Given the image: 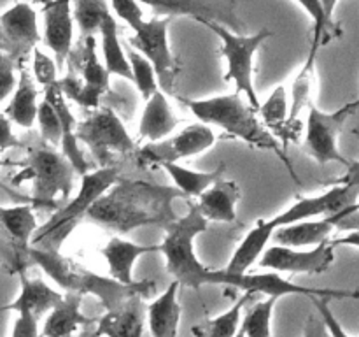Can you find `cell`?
<instances>
[{"label":"cell","instance_id":"obj_36","mask_svg":"<svg viewBox=\"0 0 359 337\" xmlns=\"http://www.w3.org/2000/svg\"><path fill=\"white\" fill-rule=\"evenodd\" d=\"M305 13L311 16L312 20V44H311V53L318 55L319 48L325 44H328L332 39H330L328 27H326L325 13H323L321 0H294Z\"/></svg>","mask_w":359,"mask_h":337},{"label":"cell","instance_id":"obj_8","mask_svg":"<svg viewBox=\"0 0 359 337\" xmlns=\"http://www.w3.org/2000/svg\"><path fill=\"white\" fill-rule=\"evenodd\" d=\"M76 137L90 147L100 167H107L112 154H128L137 150L135 140L111 105L93 109L77 121Z\"/></svg>","mask_w":359,"mask_h":337},{"label":"cell","instance_id":"obj_7","mask_svg":"<svg viewBox=\"0 0 359 337\" xmlns=\"http://www.w3.org/2000/svg\"><path fill=\"white\" fill-rule=\"evenodd\" d=\"M200 25L212 30L219 37L221 49L219 53L226 58L228 70L224 74V81L235 83L238 93H244L248 97V102L255 109H259L258 93H256L255 83H252V60H255L256 51L262 48L263 42L273 35L269 28L255 32L251 35L235 34L224 25L216 23V21H202Z\"/></svg>","mask_w":359,"mask_h":337},{"label":"cell","instance_id":"obj_46","mask_svg":"<svg viewBox=\"0 0 359 337\" xmlns=\"http://www.w3.org/2000/svg\"><path fill=\"white\" fill-rule=\"evenodd\" d=\"M337 4H339V0H321L323 13H325V20H326V27H328L330 39H333L339 35L337 25H335V21H333V14H335Z\"/></svg>","mask_w":359,"mask_h":337},{"label":"cell","instance_id":"obj_37","mask_svg":"<svg viewBox=\"0 0 359 337\" xmlns=\"http://www.w3.org/2000/svg\"><path fill=\"white\" fill-rule=\"evenodd\" d=\"M37 123L39 130H41V137L44 143L53 144V146H60L62 143V123H60L58 114L53 109V105L48 100L42 98L37 109Z\"/></svg>","mask_w":359,"mask_h":337},{"label":"cell","instance_id":"obj_2","mask_svg":"<svg viewBox=\"0 0 359 337\" xmlns=\"http://www.w3.org/2000/svg\"><path fill=\"white\" fill-rule=\"evenodd\" d=\"M30 265H39L46 276L55 281L65 293H77L81 297L93 295L100 300L107 311L125 304L128 298L139 297L147 298L156 291V281L142 279L126 284L111 276H102L93 272L88 267L81 265L76 260L63 256L60 251H44L30 246L28 249Z\"/></svg>","mask_w":359,"mask_h":337},{"label":"cell","instance_id":"obj_34","mask_svg":"<svg viewBox=\"0 0 359 337\" xmlns=\"http://www.w3.org/2000/svg\"><path fill=\"white\" fill-rule=\"evenodd\" d=\"M287 111H290V109H287V91L284 84H279V86L270 93V97L259 105V119H262L263 125L272 132V136L276 137V139L280 133V130H283L284 123H286Z\"/></svg>","mask_w":359,"mask_h":337},{"label":"cell","instance_id":"obj_44","mask_svg":"<svg viewBox=\"0 0 359 337\" xmlns=\"http://www.w3.org/2000/svg\"><path fill=\"white\" fill-rule=\"evenodd\" d=\"M304 337H332V333H330L328 326H326V323L323 322V318L318 315H309L307 322H305V326H304Z\"/></svg>","mask_w":359,"mask_h":337},{"label":"cell","instance_id":"obj_19","mask_svg":"<svg viewBox=\"0 0 359 337\" xmlns=\"http://www.w3.org/2000/svg\"><path fill=\"white\" fill-rule=\"evenodd\" d=\"M44 100H48L49 104L53 105V109L58 114L60 123H62V143H60V147H62V153L67 160L72 164L76 174L83 176L90 171V165H88L86 158H84L83 151H81L79 140L76 137V126L77 119L74 118V114L70 112L69 105H67V98L63 95L62 88H60L58 79L49 83L48 86H44Z\"/></svg>","mask_w":359,"mask_h":337},{"label":"cell","instance_id":"obj_43","mask_svg":"<svg viewBox=\"0 0 359 337\" xmlns=\"http://www.w3.org/2000/svg\"><path fill=\"white\" fill-rule=\"evenodd\" d=\"M11 147H21V143L13 133L11 119L4 112H0V151L11 150Z\"/></svg>","mask_w":359,"mask_h":337},{"label":"cell","instance_id":"obj_31","mask_svg":"<svg viewBox=\"0 0 359 337\" xmlns=\"http://www.w3.org/2000/svg\"><path fill=\"white\" fill-rule=\"evenodd\" d=\"M255 297L256 295L242 291L241 297H235V304L228 311L191 326V333L195 337H235V333L241 329L242 309Z\"/></svg>","mask_w":359,"mask_h":337},{"label":"cell","instance_id":"obj_27","mask_svg":"<svg viewBox=\"0 0 359 337\" xmlns=\"http://www.w3.org/2000/svg\"><path fill=\"white\" fill-rule=\"evenodd\" d=\"M177 125L179 118L172 111L167 95L161 90H156L146 100V107L139 123V136L147 143H156L170 136Z\"/></svg>","mask_w":359,"mask_h":337},{"label":"cell","instance_id":"obj_50","mask_svg":"<svg viewBox=\"0 0 359 337\" xmlns=\"http://www.w3.org/2000/svg\"><path fill=\"white\" fill-rule=\"evenodd\" d=\"M7 164V161L6 160H4V158L2 157H0V167H2V165H6Z\"/></svg>","mask_w":359,"mask_h":337},{"label":"cell","instance_id":"obj_11","mask_svg":"<svg viewBox=\"0 0 359 337\" xmlns=\"http://www.w3.org/2000/svg\"><path fill=\"white\" fill-rule=\"evenodd\" d=\"M37 218L32 204L4 207L0 206V260L11 274L27 272L30 265L28 249Z\"/></svg>","mask_w":359,"mask_h":337},{"label":"cell","instance_id":"obj_45","mask_svg":"<svg viewBox=\"0 0 359 337\" xmlns=\"http://www.w3.org/2000/svg\"><path fill=\"white\" fill-rule=\"evenodd\" d=\"M354 136L359 137V130H354ZM335 185H356L359 186V161H349L346 167V174L335 179Z\"/></svg>","mask_w":359,"mask_h":337},{"label":"cell","instance_id":"obj_47","mask_svg":"<svg viewBox=\"0 0 359 337\" xmlns=\"http://www.w3.org/2000/svg\"><path fill=\"white\" fill-rule=\"evenodd\" d=\"M332 241V244L335 246H351V248H359V228H354L353 232H349V234H346L344 237H339V239H330Z\"/></svg>","mask_w":359,"mask_h":337},{"label":"cell","instance_id":"obj_40","mask_svg":"<svg viewBox=\"0 0 359 337\" xmlns=\"http://www.w3.org/2000/svg\"><path fill=\"white\" fill-rule=\"evenodd\" d=\"M311 300H312V304H314L316 311H318L319 316L323 318V322H325L326 326H328L332 337H351L349 333L344 330V326L340 325V322L337 319V316L333 315L332 309H330V302H332V298H328V297H311Z\"/></svg>","mask_w":359,"mask_h":337},{"label":"cell","instance_id":"obj_38","mask_svg":"<svg viewBox=\"0 0 359 337\" xmlns=\"http://www.w3.org/2000/svg\"><path fill=\"white\" fill-rule=\"evenodd\" d=\"M34 79L41 84L42 88L48 86L49 83L56 81V70H58V65L53 58H49L46 53H42L41 49H34Z\"/></svg>","mask_w":359,"mask_h":337},{"label":"cell","instance_id":"obj_35","mask_svg":"<svg viewBox=\"0 0 359 337\" xmlns=\"http://www.w3.org/2000/svg\"><path fill=\"white\" fill-rule=\"evenodd\" d=\"M125 51H126V58H128L130 62V69H132V83L135 84L139 93L144 97V100H147L154 91L160 90V86H158L156 72H154L149 60H147L144 55H140L137 49H133L128 42L125 44Z\"/></svg>","mask_w":359,"mask_h":337},{"label":"cell","instance_id":"obj_23","mask_svg":"<svg viewBox=\"0 0 359 337\" xmlns=\"http://www.w3.org/2000/svg\"><path fill=\"white\" fill-rule=\"evenodd\" d=\"M83 297L77 293H65L60 304L49 311L39 337H74L86 326L97 325V319L88 318L83 311Z\"/></svg>","mask_w":359,"mask_h":337},{"label":"cell","instance_id":"obj_32","mask_svg":"<svg viewBox=\"0 0 359 337\" xmlns=\"http://www.w3.org/2000/svg\"><path fill=\"white\" fill-rule=\"evenodd\" d=\"M74 21L81 30V39L97 37L102 21L109 14L105 0H72Z\"/></svg>","mask_w":359,"mask_h":337},{"label":"cell","instance_id":"obj_42","mask_svg":"<svg viewBox=\"0 0 359 337\" xmlns=\"http://www.w3.org/2000/svg\"><path fill=\"white\" fill-rule=\"evenodd\" d=\"M39 319L32 315L20 312L14 319L11 337H39Z\"/></svg>","mask_w":359,"mask_h":337},{"label":"cell","instance_id":"obj_41","mask_svg":"<svg viewBox=\"0 0 359 337\" xmlns=\"http://www.w3.org/2000/svg\"><path fill=\"white\" fill-rule=\"evenodd\" d=\"M16 63L6 53L0 51V102L9 97L11 91H14V88H16Z\"/></svg>","mask_w":359,"mask_h":337},{"label":"cell","instance_id":"obj_15","mask_svg":"<svg viewBox=\"0 0 359 337\" xmlns=\"http://www.w3.org/2000/svg\"><path fill=\"white\" fill-rule=\"evenodd\" d=\"M359 186L356 185H335L328 192L318 197H302L291 207L283 213L270 218L273 227L297 223V221L312 220L318 216H333L359 207Z\"/></svg>","mask_w":359,"mask_h":337},{"label":"cell","instance_id":"obj_51","mask_svg":"<svg viewBox=\"0 0 359 337\" xmlns=\"http://www.w3.org/2000/svg\"><path fill=\"white\" fill-rule=\"evenodd\" d=\"M32 2H42V0H32Z\"/></svg>","mask_w":359,"mask_h":337},{"label":"cell","instance_id":"obj_25","mask_svg":"<svg viewBox=\"0 0 359 337\" xmlns=\"http://www.w3.org/2000/svg\"><path fill=\"white\" fill-rule=\"evenodd\" d=\"M160 251V244H137L121 237H112L102 248V256L109 267V276L121 283H133V265L137 260L147 253Z\"/></svg>","mask_w":359,"mask_h":337},{"label":"cell","instance_id":"obj_17","mask_svg":"<svg viewBox=\"0 0 359 337\" xmlns=\"http://www.w3.org/2000/svg\"><path fill=\"white\" fill-rule=\"evenodd\" d=\"M44 44L55 55L58 69L65 67L74 44L72 0H42Z\"/></svg>","mask_w":359,"mask_h":337},{"label":"cell","instance_id":"obj_48","mask_svg":"<svg viewBox=\"0 0 359 337\" xmlns=\"http://www.w3.org/2000/svg\"><path fill=\"white\" fill-rule=\"evenodd\" d=\"M95 326H97V325L86 326V329H83L79 333H76V336H74V337H100L97 333V329H95Z\"/></svg>","mask_w":359,"mask_h":337},{"label":"cell","instance_id":"obj_10","mask_svg":"<svg viewBox=\"0 0 359 337\" xmlns=\"http://www.w3.org/2000/svg\"><path fill=\"white\" fill-rule=\"evenodd\" d=\"M359 109V98L353 102H347L340 109L333 112H325L311 102L309 104L307 126H305V143L304 147L318 164L326 165L330 161L349 165L347 160L339 150V137L342 133L344 125L353 114H356Z\"/></svg>","mask_w":359,"mask_h":337},{"label":"cell","instance_id":"obj_18","mask_svg":"<svg viewBox=\"0 0 359 337\" xmlns=\"http://www.w3.org/2000/svg\"><path fill=\"white\" fill-rule=\"evenodd\" d=\"M359 213V207L346 213L325 216L321 220H304L291 225H283L273 230L277 244L287 246V248H309V246H318L321 242L328 241L332 237V232L335 227H342L349 220H353L354 214Z\"/></svg>","mask_w":359,"mask_h":337},{"label":"cell","instance_id":"obj_16","mask_svg":"<svg viewBox=\"0 0 359 337\" xmlns=\"http://www.w3.org/2000/svg\"><path fill=\"white\" fill-rule=\"evenodd\" d=\"M335 262V246L325 241L311 249L287 248L276 244L265 249L258 260V265L273 272L291 274H323Z\"/></svg>","mask_w":359,"mask_h":337},{"label":"cell","instance_id":"obj_28","mask_svg":"<svg viewBox=\"0 0 359 337\" xmlns=\"http://www.w3.org/2000/svg\"><path fill=\"white\" fill-rule=\"evenodd\" d=\"M273 230H276V227L269 220H259L249 230V234L242 239V242L235 249V253L231 255L230 262L224 267V270L230 274L249 272V269L258 262L262 253L265 251L270 237L273 235Z\"/></svg>","mask_w":359,"mask_h":337},{"label":"cell","instance_id":"obj_9","mask_svg":"<svg viewBox=\"0 0 359 337\" xmlns=\"http://www.w3.org/2000/svg\"><path fill=\"white\" fill-rule=\"evenodd\" d=\"M168 18L153 16L151 20H144L135 34L128 37V44L133 49L146 56L156 72L158 86L165 95H175V83L181 76L182 67L177 56L172 53L168 42Z\"/></svg>","mask_w":359,"mask_h":337},{"label":"cell","instance_id":"obj_30","mask_svg":"<svg viewBox=\"0 0 359 337\" xmlns=\"http://www.w3.org/2000/svg\"><path fill=\"white\" fill-rule=\"evenodd\" d=\"M161 168L170 176V179L174 181V186L184 195V199H196L210 185H214L217 179L223 178L224 171H226V165L221 164L216 168H212V171L205 172L191 171V168H186L179 164H163Z\"/></svg>","mask_w":359,"mask_h":337},{"label":"cell","instance_id":"obj_6","mask_svg":"<svg viewBox=\"0 0 359 337\" xmlns=\"http://www.w3.org/2000/svg\"><path fill=\"white\" fill-rule=\"evenodd\" d=\"M18 165L21 168L11 183L14 186L32 183L30 204L34 209H55L72 193L76 171L55 147H32L27 158Z\"/></svg>","mask_w":359,"mask_h":337},{"label":"cell","instance_id":"obj_13","mask_svg":"<svg viewBox=\"0 0 359 337\" xmlns=\"http://www.w3.org/2000/svg\"><path fill=\"white\" fill-rule=\"evenodd\" d=\"M41 41L37 11L28 2H18L0 14V51L6 53L18 67L27 63Z\"/></svg>","mask_w":359,"mask_h":337},{"label":"cell","instance_id":"obj_22","mask_svg":"<svg viewBox=\"0 0 359 337\" xmlns=\"http://www.w3.org/2000/svg\"><path fill=\"white\" fill-rule=\"evenodd\" d=\"M20 277V293L11 304L2 305L0 311H14L16 315L25 312L34 318H41L46 312L51 311L63 298L62 291L55 290L42 279H30L27 272L18 274Z\"/></svg>","mask_w":359,"mask_h":337},{"label":"cell","instance_id":"obj_4","mask_svg":"<svg viewBox=\"0 0 359 337\" xmlns=\"http://www.w3.org/2000/svg\"><path fill=\"white\" fill-rule=\"evenodd\" d=\"M116 167H100L81 176V188L67 206L56 209L44 225H39L32 235L30 246L44 251H60L77 225L86 218L90 207L119 179Z\"/></svg>","mask_w":359,"mask_h":337},{"label":"cell","instance_id":"obj_14","mask_svg":"<svg viewBox=\"0 0 359 337\" xmlns=\"http://www.w3.org/2000/svg\"><path fill=\"white\" fill-rule=\"evenodd\" d=\"M151 7L154 16L172 18L186 16L198 21H216L231 28L235 34H244L245 25L238 18L237 0H137Z\"/></svg>","mask_w":359,"mask_h":337},{"label":"cell","instance_id":"obj_29","mask_svg":"<svg viewBox=\"0 0 359 337\" xmlns=\"http://www.w3.org/2000/svg\"><path fill=\"white\" fill-rule=\"evenodd\" d=\"M98 35L102 39V55H104V65L109 76L114 74V76L132 81V69H130V62L126 58L125 44H121L119 41L118 23L111 13L102 21Z\"/></svg>","mask_w":359,"mask_h":337},{"label":"cell","instance_id":"obj_5","mask_svg":"<svg viewBox=\"0 0 359 337\" xmlns=\"http://www.w3.org/2000/svg\"><path fill=\"white\" fill-rule=\"evenodd\" d=\"M209 228V221L200 214L195 204H189V209L184 216H177L165 228L163 241L160 251L167 260V270L179 286L200 290L205 284H210V272L203 265L195 253L196 235L203 234Z\"/></svg>","mask_w":359,"mask_h":337},{"label":"cell","instance_id":"obj_26","mask_svg":"<svg viewBox=\"0 0 359 337\" xmlns=\"http://www.w3.org/2000/svg\"><path fill=\"white\" fill-rule=\"evenodd\" d=\"M18 70H20V76H18L16 88H14L13 98H11L4 114L11 119V123H16L21 128L30 130L37 121L39 90L34 76L25 63L18 67Z\"/></svg>","mask_w":359,"mask_h":337},{"label":"cell","instance_id":"obj_33","mask_svg":"<svg viewBox=\"0 0 359 337\" xmlns=\"http://www.w3.org/2000/svg\"><path fill=\"white\" fill-rule=\"evenodd\" d=\"M277 300H279V297L269 295L263 300L256 302L251 309H248L241 323L244 337H273L272 315Z\"/></svg>","mask_w":359,"mask_h":337},{"label":"cell","instance_id":"obj_24","mask_svg":"<svg viewBox=\"0 0 359 337\" xmlns=\"http://www.w3.org/2000/svg\"><path fill=\"white\" fill-rule=\"evenodd\" d=\"M179 283L172 281L167 290L146 308V323L151 337H177L182 308L179 304Z\"/></svg>","mask_w":359,"mask_h":337},{"label":"cell","instance_id":"obj_21","mask_svg":"<svg viewBox=\"0 0 359 337\" xmlns=\"http://www.w3.org/2000/svg\"><path fill=\"white\" fill-rule=\"evenodd\" d=\"M146 326L144 297L128 298L125 304L105 312L97 319V333L100 337H142Z\"/></svg>","mask_w":359,"mask_h":337},{"label":"cell","instance_id":"obj_20","mask_svg":"<svg viewBox=\"0 0 359 337\" xmlns=\"http://www.w3.org/2000/svg\"><path fill=\"white\" fill-rule=\"evenodd\" d=\"M196 209L207 221L233 223L237 220V204L242 199V190L237 181L219 178L200 197H196Z\"/></svg>","mask_w":359,"mask_h":337},{"label":"cell","instance_id":"obj_39","mask_svg":"<svg viewBox=\"0 0 359 337\" xmlns=\"http://www.w3.org/2000/svg\"><path fill=\"white\" fill-rule=\"evenodd\" d=\"M112 11L119 20L125 21L130 28H139L144 21V13L137 0H111Z\"/></svg>","mask_w":359,"mask_h":337},{"label":"cell","instance_id":"obj_1","mask_svg":"<svg viewBox=\"0 0 359 337\" xmlns=\"http://www.w3.org/2000/svg\"><path fill=\"white\" fill-rule=\"evenodd\" d=\"M184 197L175 186L154 185L119 176L118 181L90 207L84 220L118 234L156 225L167 228L177 220L174 200Z\"/></svg>","mask_w":359,"mask_h":337},{"label":"cell","instance_id":"obj_3","mask_svg":"<svg viewBox=\"0 0 359 337\" xmlns=\"http://www.w3.org/2000/svg\"><path fill=\"white\" fill-rule=\"evenodd\" d=\"M177 100H181L198 121L205 123V125L219 126L228 136L237 137L256 150L272 151L286 165L287 172L293 176L294 181H298L293 164L286 157V150L280 146V143L272 136V132L263 125L258 109H255L248 100H244L242 93L235 91L230 95H217V97L198 98V100L177 97Z\"/></svg>","mask_w":359,"mask_h":337},{"label":"cell","instance_id":"obj_12","mask_svg":"<svg viewBox=\"0 0 359 337\" xmlns=\"http://www.w3.org/2000/svg\"><path fill=\"white\" fill-rule=\"evenodd\" d=\"M216 144V133L205 123L198 121L188 125L177 136L170 139H161L156 143H147L137 150L139 167H161L163 164H177L182 158L198 157L203 151L210 150Z\"/></svg>","mask_w":359,"mask_h":337},{"label":"cell","instance_id":"obj_49","mask_svg":"<svg viewBox=\"0 0 359 337\" xmlns=\"http://www.w3.org/2000/svg\"><path fill=\"white\" fill-rule=\"evenodd\" d=\"M235 337H244V332H242V329H238V332L235 333Z\"/></svg>","mask_w":359,"mask_h":337}]
</instances>
